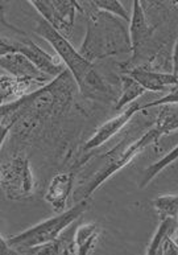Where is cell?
Masks as SVG:
<instances>
[{
	"instance_id": "e0dca14e",
	"label": "cell",
	"mask_w": 178,
	"mask_h": 255,
	"mask_svg": "<svg viewBox=\"0 0 178 255\" xmlns=\"http://www.w3.org/2000/svg\"><path fill=\"white\" fill-rule=\"evenodd\" d=\"M155 127L164 136L178 129V103L160 106L159 113L156 115Z\"/></svg>"
},
{
	"instance_id": "cb8c5ba5",
	"label": "cell",
	"mask_w": 178,
	"mask_h": 255,
	"mask_svg": "<svg viewBox=\"0 0 178 255\" xmlns=\"http://www.w3.org/2000/svg\"><path fill=\"white\" fill-rule=\"evenodd\" d=\"M0 253H1V255L19 254V253L16 252L15 249H12L11 246L7 244V241H5V238H4L3 236H1V238H0Z\"/></svg>"
},
{
	"instance_id": "603a6c76",
	"label": "cell",
	"mask_w": 178,
	"mask_h": 255,
	"mask_svg": "<svg viewBox=\"0 0 178 255\" xmlns=\"http://www.w3.org/2000/svg\"><path fill=\"white\" fill-rule=\"evenodd\" d=\"M157 254H164V255H178V248L177 245L173 242L172 238H168L163 245L160 246Z\"/></svg>"
},
{
	"instance_id": "3957f363",
	"label": "cell",
	"mask_w": 178,
	"mask_h": 255,
	"mask_svg": "<svg viewBox=\"0 0 178 255\" xmlns=\"http://www.w3.org/2000/svg\"><path fill=\"white\" fill-rule=\"evenodd\" d=\"M88 25L80 53L86 60L94 61L120 54L132 53L129 31L124 20L94 7L91 1L81 4Z\"/></svg>"
},
{
	"instance_id": "2e32d148",
	"label": "cell",
	"mask_w": 178,
	"mask_h": 255,
	"mask_svg": "<svg viewBox=\"0 0 178 255\" xmlns=\"http://www.w3.org/2000/svg\"><path fill=\"white\" fill-rule=\"evenodd\" d=\"M145 93L147 90L135 78L128 74H123L120 76V90L118 94V101L115 102V110H124L125 107L132 105L133 101H136Z\"/></svg>"
},
{
	"instance_id": "ba28073f",
	"label": "cell",
	"mask_w": 178,
	"mask_h": 255,
	"mask_svg": "<svg viewBox=\"0 0 178 255\" xmlns=\"http://www.w3.org/2000/svg\"><path fill=\"white\" fill-rule=\"evenodd\" d=\"M30 5H33L41 15V19L52 25L64 37L69 38L72 36L77 12H82L81 3L78 1H40L32 0Z\"/></svg>"
},
{
	"instance_id": "ffe728a7",
	"label": "cell",
	"mask_w": 178,
	"mask_h": 255,
	"mask_svg": "<svg viewBox=\"0 0 178 255\" xmlns=\"http://www.w3.org/2000/svg\"><path fill=\"white\" fill-rule=\"evenodd\" d=\"M153 206L160 218H178V194H161L153 200Z\"/></svg>"
},
{
	"instance_id": "ac0fdd59",
	"label": "cell",
	"mask_w": 178,
	"mask_h": 255,
	"mask_svg": "<svg viewBox=\"0 0 178 255\" xmlns=\"http://www.w3.org/2000/svg\"><path fill=\"white\" fill-rule=\"evenodd\" d=\"M161 221H160L159 228L156 230L155 236L149 242V246L147 249V254L149 255H155L157 254L159 252L160 246L163 245V242L168 240V238H172V234L176 230L178 225V218H173V217H164L160 218Z\"/></svg>"
},
{
	"instance_id": "9a60e30c",
	"label": "cell",
	"mask_w": 178,
	"mask_h": 255,
	"mask_svg": "<svg viewBox=\"0 0 178 255\" xmlns=\"http://www.w3.org/2000/svg\"><path fill=\"white\" fill-rule=\"evenodd\" d=\"M99 228L96 224H81L76 230V250L77 254L88 255L94 252L98 245Z\"/></svg>"
},
{
	"instance_id": "7c38bea8",
	"label": "cell",
	"mask_w": 178,
	"mask_h": 255,
	"mask_svg": "<svg viewBox=\"0 0 178 255\" xmlns=\"http://www.w3.org/2000/svg\"><path fill=\"white\" fill-rule=\"evenodd\" d=\"M76 175L74 172H61L50 180L48 189L45 192V201L52 206V209L57 213L64 212L68 204L74 185Z\"/></svg>"
},
{
	"instance_id": "4fadbf2b",
	"label": "cell",
	"mask_w": 178,
	"mask_h": 255,
	"mask_svg": "<svg viewBox=\"0 0 178 255\" xmlns=\"http://www.w3.org/2000/svg\"><path fill=\"white\" fill-rule=\"evenodd\" d=\"M124 74L135 78L147 92H163L165 89L178 88V74L173 72L163 73L135 68L125 70Z\"/></svg>"
},
{
	"instance_id": "d6986e66",
	"label": "cell",
	"mask_w": 178,
	"mask_h": 255,
	"mask_svg": "<svg viewBox=\"0 0 178 255\" xmlns=\"http://www.w3.org/2000/svg\"><path fill=\"white\" fill-rule=\"evenodd\" d=\"M176 160H178V144L176 145L175 148L171 149L165 156L161 157V159L157 160L156 163L151 164L149 167L145 168L144 173H143V176H141L140 183H139V187L140 188L148 187L152 180L155 179L156 176L160 175V173H161V172L168 167V165H171V164L175 163Z\"/></svg>"
},
{
	"instance_id": "9c48e42d",
	"label": "cell",
	"mask_w": 178,
	"mask_h": 255,
	"mask_svg": "<svg viewBox=\"0 0 178 255\" xmlns=\"http://www.w3.org/2000/svg\"><path fill=\"white\" fill-rule=\"evenodd\" d=\"M143 110H144L143 105H140L139 102H133L132 105L125 107L124 110L119 111L118 115H115L114 118H111L110 121L100 125L96 128V131L89 137L84 144V151H91V149L98 148V147L104 144L106 141L110 140L111 137L115 136L119 131L124 128L137 113Z\"/></svg>"
},
{
	"instance_id": "5bb4252c",
	"label": "cell",
	"mask_w": 178,
	"mask_h": 255,
	"mask_svg": "<svg viewBox=\"0 0 178 255\" xmlns=\"http://www.w3.org/2000/svg\"><path fill=\"white\" fill-rule=\"evenodd\" d=\"M42 86L44 85L38 84L36 81L16 78V77H12L3 72L1 77H0V101H1V105L15 102L17 99L36 92L37 89L42 88Z\"/></svg>"
},
{
	"instance_id": "5b68a950",
	"label": "cell",
	"mask_w": 178,
	"mask_h": 255,
	"mask_svg": "<svg viewBox=\"0 0 178 255\" xmlns=\"http://www.w3.org/2000/svg\"><path fill=\"white\" fill-rule=\"evenodd\" d=\"M88 209L89 202L86 198H84L80 202H77L76 205L72 206L70 209L64 210L45 221L30 226L29 229L16 236H12L9 238L4 237V238L12 249H15L19 254H23L27 249L38 246V245L49 244L52 241L57 240L61 233L72 224L78 221Z\"/></svg>"
},
{
	"instance_id": "8992f818",
	"label": "cell",
	"mask_w": 178,
	"mask_h": 255,
	"mask_svg": "<svg viewBox=\"0 0 178 255\" xmlns=\"http://www.w3.org/2000/svg\"><path fill=\"white\" fill-rule=\"evenodd\" d=\"M0 16H1V23L7 24L8 27L15 32V37H11V36L7 37L5 34H1V38H0V56H5V54L9 53L24 54L42 73H45L46 76L52 77V78H56L64 72L66 66L62 65L64 62L61 61V58L58 56L56 57V56H52L48 52H45L32 38L28 37V34L25 32L20 31L19 28L13 27L9 23H7L5 15H4L3 4H1Z\"/></svg>"
},
{
	"instance_id": "52a82bcc",
	"label": "cell",
	"mask_w": 178,
	"mask_h": 255,
	"mask_svg": "<svg viewBox=\"0 0 178 255\" xmlns=\"http://www.w3.org/2000/svg\"><path fill=\"white\" fill-rule=\"evenodd\" d=\"M0 181L8 200L24 201L32 197L34 193V176L29 157L24 152H17L3 161Z\"/></svg>"
},
{
	"instance_id": "30bf717a",
	"label": "cell",
	"mask_w": 178,
	"mask_h": 255,
	"mask_svg": "<svg viewBox=\"0 0 178 255\" xmlns=\"http://www.w3.org/2000/svg\"><path fill=\"white\" fill-rule=\"evenodd\" d=\"M0 65L1 70L9 76L23 80L36 81L38 84L46 85L53 80L52 77L46 76L40 69L27 58L24 54L9 53L5 56H0Z\"/></svg>"
},
{
	"instance_id": "8fae6325",
	"label": "cell",
	"mask_w": 178,
	"mask_h": 255,
	"mask_svg": "<svg viewBox=\"0 0 178 255\" xmlns=\"http://www.w3.org/2000/svg\"><path fill=\"white\" fill-rule=\"evenodd\" d=\"M129 38L132 45L133 57L140 54L141 49L147 45V42L151 40L152 34L155 32V27H152L149 23L143 3L136 0L132 3V15H131V23H129Z\"/></svg>"
},
{
	"instance_id": "7a4b0ae2",
	"label": "cell",
	"mask_w": 178,
	"mask_h": 255,
	"mask_svg": "<svg viewBox=\"0 0 178 255\" xmlns=\"http://www.w3.org/2000/svg\"><path fill=\"white\" fill-rule=\"evenodd\" d=\"M34 32L49 42L56 50L61 61L73 74L78 85V90L85 98L100 102H110L116 98L111 85L95 69L94 64L86 60L80 53V50H77L73 44H70L69 38L64 37L48 21L44 19L36 20Z\"/></svg>"
},
{
	"instance_id": "277c9868",
	"label": "cell",
	"mask_w": 178,
	"mask_h": 255,
	"mask_svg": "<svg viewBox=\"0 0 178 255\" xmlns=\"http://www.w3.org/2000/svg\"><path fill=\"white\" fill-rule=\"evenodd\" d=\"M163 136L164 135L159 129L156 127H152L151 129H148L147 132H144L135 140H123L118 145H115V148L108 151L106 155H103L102 165L88 180L84 189L81 191L82 200L84 198L88 200L103 183H106L107 180L112 177L115 173H118L120 169L127 167L135 157L144 152L148 147L156 144Z\"/></svg>"
},
{
	"instance_id": "44dd1931",
	"label": "cell",
	"mask_w": 178,
	"mask_h": 255,
	"mask_svg": "<svg viewBox=\"0 0 178 255\" xmlns=\"http://www.w3.org/2000/svg\"><path fill=\"white\" fill-rule=\"evenodd\" d=\"M94 4V7L103 12H107L112 16H116L119 19L124 20L125 23H131V16L127 13L125 8L121 5L120 1L118 0H96V1H91Z\"/></svg>"
},
{
	"instance_id": "7402d4cb",
	"label": "cell",
	"mask_w": 178,
	"mask_h": 255,
	"mask_svg": "<svg viewBox=\"0 0 178 255\" xmlns=\"http://www.w3.org/2000/svg\"><path fill=\"white\" fill-rule=\"evenodd\" d=\"M171 103H178V88L172 89L167 96L161 97L160 99H156V101L148 102L147 105H143V109L147 110V109H151V107H160L163 105H171Z\"/></svg>"
},
{
	"instance_id": "484cf974",
	"label": "cell",
	"mask_w": 178,
	"mask_h": 255,
	"mask_svg": "<svg viewBox=\"0 0 178 255\" xmlns=\"http://www.w3.org/2000/svg\"><path fill=\"white\" fill-rule=\"evenodd\" d=\"M172 240H173V242L177 245V248H178V225H177V228H176L175 232H173V234H172Z\"/></svg>"
},
{
	"instance_id": "d4e9b609",
	"label": "cell",
	"mask_w": 178,
	"mask_h": 255,
	"mask_svg": "<svg viewBox=\"0 0 178 255\" xmlns=\"http://www.w3.org/2000/svg\"><path fill=\"white\" fill-rule=\"evenodd\" d=\"M172 72L178 74V38L176 40L173 54H172Z\"/></svg>"
},
{
	"instance_id": "6da1fadb",
	"label": "cell",
	"mask_w": 178,
	"mask_h": 255,
	"mask_svg": "<svg viewBox=\"0 0 178 255\" xmlns=\"http://www.w3.org/2000/svg\"><path fill=\"white\" fill-rule=\"evenodd\" d=\"M77 85L68 69L60 76L15 102L0 106L1 147L12 129L19 137H28L46 119L57 118L70 109L76 96Z\"/></svg>"
}]
</instances>
